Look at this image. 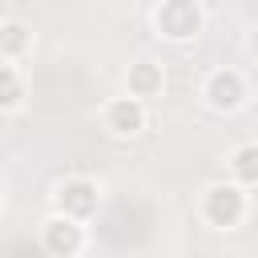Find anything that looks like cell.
Segmentation results:
<instances>
[{"label": "cell", "instance_id": "30bf717a", "mask_svg": "<svg viewBox=\"0 0 258 258\" xmlns=\"http://www.w3.org/2000/svg\"><path fill=\"white\" fill-rule=\"evenodd\" d=\"M20 101H24V81H20L16 64L4 60V64H0V113H4V109H16Z\"/></svg>", "mask_w": 258, "mask_h": 258}, {"label": "cell", "instance_id": "ba28073f", "mask_svg": "<svg viewBox=\"0 0 258 258\" xmlns=\"http://www.w3.org/2000/svg\"><path fill=\"white\" fill-rule=\"evenodd\" d=\"M32 48V28L24 20H0V60H20Z\"/></svg>", "mask_w": 258, "mask_h": 258}, {"label": "cell", "instance_id": "52a82bcc", "mask_svg": "<svg viewBox=\"0 0 258 258\" xmlns=\"http://www.w3.org/2000/svg\"><path fill=\"white\" fill-rule=\"evenodd\" d=\"M125 89H129V97H137V101L157 97V93L165 89V73H161V64H157V60H149V56L133 60V64H129V73H125Z\"/></svg>", "mask_w": 258, "mask_h": 258}, {"label": "cell", "instance_id": "8fae6325", "mask_svg": "<svg viewBox=\"0 0 258 258\" xmlns=\"http://www.w3.org/2000/svg\"><path fill=\"white\" fill-rule=\"evenodd\" d=\"M0 206H4V194H0Z\"/></svg>", "mask_w": 258, "mask_h": 258}, {"label": "cell", "instance_id": "7a4b0ae2", "mask_svg": "<svg viewBox=\"0 0 258 258\" xmlns=\"http://www.w3.org/2000/svg\"><path fill=\"white\" fill-rule=\"evenodd\" d=\"M202 218L218 230H230L246 218V189L238 181H218L202 194Z\"/></svg>", "mask_w": 258, "mask_h": 258}, {"label": "cell", "instance_id": "8992f818", "mask_svg": "<svg viewBox=\"0 0 258 258\" xmlns=\"http://www.w3.org/2000/svg\"><path fill=\"white\" fill-rule=\"evenodd\" d=\"M101 121H105V129L113 133V137H137L141 129H145V101H137V97H113L109 105H105V113H101Z\"/></svg>", "mask_w": 258, "mask_h": 258}, {"label": "cell", "instance_id": "3957f363", "mask_svg": "<svg viewBox=\"0 0 258 258\" xmlns=\"http://www.w3.org/2000/svg\"><path fill=\"white\" fill-rule=\"evenodd\" d=\"M40 246L52 258H77L85 250V222H77L69 214H52L40 226Z\"/></svg>", "mask_w": 258, "mask_h": 258}, {"label": "cell", "instance_id": "9c48e42d", "mask_svg": "<svg viewBox=\"0 0 258 258\" xmlns=\"http://www.w3.org/2000/svg\"><path fill=\"white\" fill-rule=\"evenodd\" d=\"M230 169H234L238 185H242V189H250V185L258 181V145H254V141L238 145V149H234V157H230Z\"/></svg>", "mask_w": 258, "mask_h": 258}, {"label": "cell", "instance_id": "5b68a950", "mask_svg": "<svg viewBox=\"0 0 258 258\" xmlns=\"http://www.w3.org/2000/svg\"><path fill=\"white\" fill-rule=\"evenodd\" d=\"M52 198H56V214H69V218H77V222L93 218L97 206H101L97 181H89V177H64Z\"/></svg>", "mask_w": 258, "mask_h": 258}, {"label": "cell", "instance_id": "277c9868", "mask_svg": "<svg viewBox=\"0 0 258 258\" xmlns=\"http://www.w3.org/2000/svg\"><path fill=\"white\" fill-rule=\"evenodd\" d=\"M202 97H206L210 109L234 113V109L246 105V77H242L238 69H214V73L206 77V85H202Z\"/></svg>", "mask_w": 258, "mask_h": 258}, {"label": "cell", "instance_id": "6da1fadb", "mask_svg": "<svg viewBox=\"0 0 258 258\" xmlns=\"http://www.w3.org/2000/svg\"><path fill=\"white\" fill-rule=\"evenodd\" d=\"M202 24H206V20H202L198 0H161V4L153 8V28H157V36H165V40H173V44L198 40Z\"/></svg>", "mask_w": 258, "mask_h": 258}]
</instances>
